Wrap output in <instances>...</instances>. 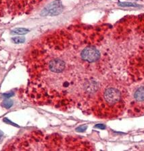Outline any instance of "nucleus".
Segmentation results:
<instances>
[{
	"mask_svg": "<svg viewBox=\"0 0 144 151\" xmlns=\"http://www.w3.org/2000/svg\"><path fill=\"white\" fill-rule=\"evenodd\" d=\"M2 136H3V132H2L1 131H0V138H1Z\"/></svg>",
	"mask_w": 144,
	"mask_h": 151,
	"instance_id": "f8f14e48",
	"label": "nucleus"
},
{
	"mask_svg": "<svg viewBox=\"0 0 144 151\" xmlns=\"http://www.w3.org/2000/svg\"><path fill=\"white\" fill-rule=\"evenodd\" d=\"M63 10V6L60 0H56L49 4L42 10L41 15L43 17L46 16H56L60 14Z\"/></svg>",
	"mask_w": 144,
	"mask_h": 151,
	"instance_id": "20e7f679",
	"label": "nucleus"
},
{
	"mask_svg": "<svg viewBox=\"0 0 144 151\" xmlns=\"http://www.w3.org/2000/svg\"><path fill=\"white\" fill-rule=\"evenodd\" d=\"M95 127L99 128V129H104L105 128H106V126L103 124H98V125H96Z\"/></svg>",
	"mask_w": 144,
	"mask_h": 151,
	"instance_id": "9b49d317",
	"label": "nucleus"
},
{
	"mask_svg": "<svg viewBox=\"0 0 144 151\" xmlns=\"http://www.w3.org/2000/svg\"><path fill=\"white\" fill-rule=\"evenodd\" d=\"M12 42L16 44H19V43H22L24 42L25 38L23 37H16L12 38Z\"/></svg>",
	"mask_w": 144,
	"mask_h": 151,
	"instance_id": "0eeeda50",
	"label": "nucleus"
},
{
	"mask_svg": "<svg viewBox=\"0 0 144 151\" xmlns=\"http://www.w3.org/2000/svg\"><path fill=\"white\" fill-rule=\"evenodd\" d=\"M118 5L122 7H138V4H133V3H129V2H123V3L120 2V3L118 4Z\"/></svg>",
	"mask_w": 144,
	"mask_h": 151,
	"instance_id": "6e6552de",
	"label": "nucleus"
},
{
	"mask_svg": "<svg viewBox=\"0 0 144 151\" xmlns=\"http://www.w3.org/2000/svg\"><path fill=\"white\" fill-rule=\"evenodd\" d=\"M13 95H14V93L12 92L6 93H4V94L2 95V96H3L4 98H10L11 96H12Z\"/></svg>",
	"mask_w": 144,
	"mask_h": 151,
	"instance_id": "1a4fd4ad",
	"label": "nucleus"
},
{
	"mask_svg": "<svg viewBox=\"0 0 144 151\" xmlns=\"http://www.w3.org/2000/svg\"><path fill=\"white\" fill-rule=\"evenodd\" d=\"M87 129V126H80L78 128H77L76 130L77 132H84Z\"/></svg>",
	"mask_w": 144,
	"mask_h": 151,
	"instance_id": "9d476101",
	"label": "nucleus"
},
{
	"mask_svg": "<svg viewBox=\"0 0 144 151\" xmlns=\"http://www.w3.org/2000/svg\"><path fill=\"white\" fill-rule=\"evenodd\" d=\"M42 0H1V9L14 13L27 12Z\"/></svg>",
	"mask_w": 144,
	"mask_h": 151,
	"instance_id": "7ed1b4c3",
	"label": "nucleus"
},
{
	"mask_svg": "<svg viewBox=\"0 0 144 151\" xmlns=\"http://www.w3.org/2000/svg\"><path fill=\"white\" fill-rule=\"evenodd\" d=\"M136 83L138 86L133 88L131 93H129V112L133 115H144V81Z\"/></svg>",
	"mask_w": 144,
	"mask_h": 151,
	"instance_id": "f03ea898",
	"label": "nucleus"
},
{
	"mask_svg": "<svg viewBox=\"0 0 144 151\" xmlns=\"http://www.w3.org/2000/svg\"><path fill=\"white\" fill-rule=\"evenodd\" d=\"M2 106L4 107V108L6 109H9L11 108V106L13 105V101L10 99H6L5 100H4L3 102L1 103Z\"/></svg>",
	"mask_w": 144,
	"mask_h": 151,
	"instance_id": "423d86ee",
	"label": "nucleus"
},
{
	"mask_svg": "<svg viewBox=\"0 0 144 151\" xmlns=\"http://www.w3.org/2000/svg\"><path fill=\"white\" fill-rule=\"evenodd\" d=\"M85 29L75 27L54 32L31 50L27 94L32 102L93 112L102 91L114 83L104 79L113 67L110 58L93 63L82 57Z\"/></svg>",
	"mask_w": 144,
	"mask_h": 151,
	"instance_id": "f257e3e1",
	"label": "nucleus"
},
{
	"mask_svg": "<svg viewBox=\"0 0 144 151\" xmlns=\"http://www.w3.org/2000/svg\"><path fill=\"white\" fill-rule=\"evenodd\" d=\"M29 31L28 29L24 28H17L11 31L12 34H17V35H25L29 33Z\"/></svg>",
	"mask_w": 144,
	"mask_h": 151,
	"instance_id": "39448f33",
	"label": "nucleus"
}]
</instances>
